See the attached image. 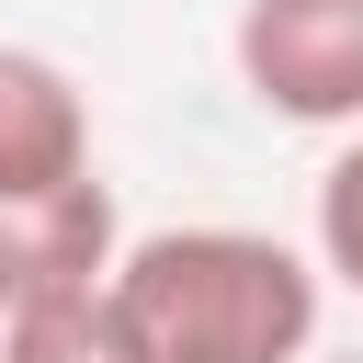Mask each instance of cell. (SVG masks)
Returning a JSON list of instances; mask_svg holds the SVG:
<instances>
[{"instance_id":"obj_5","label":"cell","mask_w":363,"mask_h":363,"mask_svg":"<svg viewBox=\"0 0 363 363\" xmlns=\"http://www.w3.org/2000/svg\"><path fill=\"white\" fill-rule=\"evenodd\" d=\"M0 363H147V340L125 329V306L102 284V295H57V306L0 318Z\"/></svg>"},{"instance_id":"obj_1","label":"cell","mask_w":363,"mask_h":363,"mask_svg":"<svg viewBox=\"0 0 363 363\" xmlns=\"http://www.w3.org/2000/svg\"><path fill=\"white\" fill-rule=\"evenodd\" d=\"M318 284L329 272L272 227H147L113 261V306L147 363H306Z\"/></svg>"},{"instance_id":"obj_7","label":"cell","mask_w":363,"mask_h":363,"mask_svg":"<svg viewBox=\"0 0 363 363\" xmlns=\"http://www.w3.org/2000/svg\"><path fill=\"white\" fill-rule=\"evenodd\" d=\"M306 363H318V352H306ZM329 363H363V352H329Z\"/></svg>"},{"instance_id":"obj_3","label":"cell","mask_w":363,"mask_h":363,"mask_svg":"<svg viewBox=\"0 0 363 363\" xmlns=\"http://www.w3.org/2000/svg\"><path fill=\"white\" fill-rule=\"evenodd\" d=\"M125 261V216L102 193V170L45 182V193H0V318L57 306V295H102Z\"/></svg>"},{"instance_id":"obj_4","label":"cell","mask_w":363,"mask_h":363,"mask_svg":"<svg viewBox=\"0 0 363 363\" xmlns=\"http://www.w3.org/2000/svg\"><path fill=\"white\" fill-rule=\"evenodd\" d=\"M91 170V91L45 45H0V193H45Z\"/></svg>"},{"instance_id":"obj_2","label":"cell","mask_w":363,"mask_h":363,"mask_svg":"<svg viewBox=\"0 0 363 363\" xmlns=\"http://www.w3.org/2000/svg\"><path fill=\"white\" fill-rule=\"evenodd\" d=\"M227 57L272 125H363V0H238Z\"/></svg>"},{"instance_id":"obj_6","label":"cell","mask_w":363,"mask_h":363,"mask_svg":"<svg viewBox=\"0 0 363 363\" xmlns=\"http://www.w3.org/2000/svg\"><path fill=\"white\" fill-rule=\"evenodd\" d=\"M318 272L363 295V125H352L340 159L318 170Z\"/></svg>"}]
</instances>
